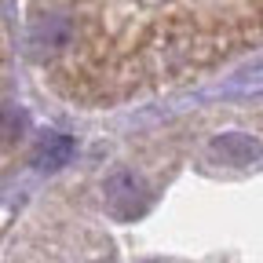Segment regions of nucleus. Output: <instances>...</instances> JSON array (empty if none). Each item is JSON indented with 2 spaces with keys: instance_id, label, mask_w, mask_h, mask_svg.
<instances>
[{
  "instance_id": "obj_4",
  "label": "nucleus",
  "mask_w": 263,
  "mask_h": 263,
  "mask_svg": "<svg viewBox=\"0 0 263 263\" xmlns=\"http://www.w3.org/2000/svg\"><path fill=\"white\" fill-rule=\"evenodd\" d=\"M146 263H164V259H146Z\"/></svg>"
},
{
  "instance_id": "obj_3",
  "label": "nucleus",
  "mask_w": 263,
  "mask_h": 263,
  "mask_svg": "<svg viewBox=\"0 0 263 263\" xmlns=\"http://www.w3.org/2000/svg\"><path fill=\"white\" fill-rule=\"evenodd\" d=\"M70 157H73V139L62 136V132H48L37 143V150H33V164H37L41 172L62 168V164H70Z\"/></svg>"
},
{
  "instance_id": "obj_1",
  "label": "nucleus",
  "mask_w": 263,
  "mask_h": 263,
  "mask_svg": "<svg viewBox=\"0 0 263 263\" xmlns=\"http://www.w3.org/2000/svg\"><path fill=\"white\" fill-rule=\"evenodd\" d=\"M106 209L117 216V219H136L150 209V194H146V183L136 176V172H114L106 179Z\"/></svg>"
},
{
  "instance_id": "obj_2",
  "label": "nucleus",
  "mask_w": 263,
  "mask_h": 263,
  "mask_svg": "<svg viewBox=\"0 0 263 263\" xmlns=\"http://www.w3.org/2000/svg\"><path fill=\"white\" fill-rule=\"evenodd\" d=\"M212 150L227 164H252L263 157V143L256 136H245V132H223V136L212 139Z\"/></svg>"
}]
</instances>
